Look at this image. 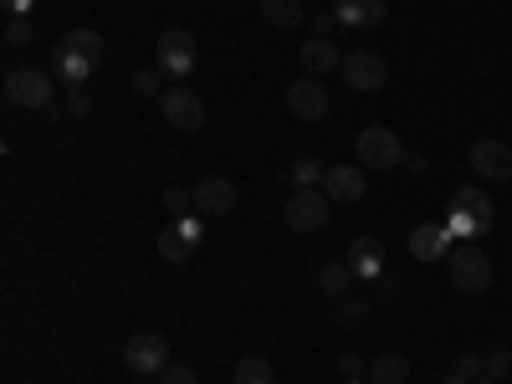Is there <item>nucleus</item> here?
<instances>
[{
	"mask_svg": "<svg viewBox=\"0 0 512 384\" xmlns=\"http://www.w3.org/2000/svg\"><path fill=\"white\" fill-rule=\"evenodd\" d=\"M472 384H502V379H487V374H482V379H472Z\"/></svg>",
	"mask_w": 512,
	"mask_h": 384,
	"instance_id": "37",
	"label": "nucleus"
},
{
	"mask_svg": "<svg viewBox=\"0 0 512 384\" xmlns=\"http://www.w3.org/2000/svg\"><path fill=\"white\" fill-rule=\"evenodd\" d=\"M405 246H410L415 262H446L451 246H456V236L446 231V221H420V226L405 236Z\"/></svg>",
	"mask_w": 512,
	"mask_h": 384,
	"instance_id": "13",
	"label": "nucleus"
},
{
	"mask_svg": "<svg viewBox=\"0 0 512 384\" xmlns=\"http://www.w3.org/2000/svg\"><path fill=\"white\" fill-rule=\"evenodd\" d=\"M200 241H205L200 216H185V221H169V226L154 236V251L164 256V262H190V256L200 251Z\"/></svg>",
	"mask_w": 512,
	"mask_h": 384,
	"instance_id": "8",
	"label": "nucleus"
},
{
	"mask_svg": "<svg viewBox=\"0 0 512 384\" xmlns=\"http://www.w3.org/2000/svg\"><path fill=\"white\" fill-rule=\"evenodd\" d=\"M6 103L21 113H47L52 108V72L41 67H11L6 72Z\"/></svg>",
	"mask_w": 512,
	"mask_h": 384,
	"instance_id": "4",
	"label": "nucleus"
},
{
	"mask_svg": "<svg viewBox=\"0 0 512 384\" xmlns=\"http://www.w3.org/2000/svg\"><path fill=\"white\" fill-rule=\"evenodd\" d=\"M333 21H338V16H333V11H318V16H313V31H328V26H333Z\"/></svg>",
	"mask_w": 512,
	"mask_h": 384,
	"instance_id": "35",
	"label": "nucleus"
},
{
	"mask_svg": "<svg viewBox=\"0 0 512 384\" xmlns=\"http://www.w3.org/2000/svg\"><path fill=\"white\" fill-rule=\"evenodd\" d=\"M308 11H303V0H262V21L267 26H277V31H287V26H297Z\"/></svg>",
	"mask_w": 512,
	"mask_h": 384,
	"instance_id": "23",
	"label": "nucleus"
},
{
	"mask_svg": "<svg viewBox=\"0 0 512 384\" xmlns=\"http://www.w3.org/2000/svg\"><path fill=\"white\" fill-rule=\"evenodd\" d=\"M323 175H328V164H323L318 154H297V159L287 164L292 190H313V185H323Z\"/></svg>",
	"mask_w": 512,
	"mask_h": 384,
	"instance_id": "20",
	"label": "nucleus"
},
{
	"mask_svg": "<svg viewBox=\"0 0 512 384\" xmlns=\"http://www.w3.org/2000/svg\"><path fill=\"white\" fill-rule=\"evenodd\" d=\"M344 384H369V379H344Z\"/></svg>",
	"mask_w": 512,
	"mask_h": 384,
	"instance_id": "38",
	"label": "nucleus"
},
{
	"mask_svg": "<svg viewBox=\"0 0 512 384\" xmlns=\"http://www.w3.org/2000/svg\"><path fill=\"white\" fill-rule=\"evenodd\" d=\"M456 374H466V379H482V354H461V359H456Z\"/></svg>",
	"mask_w": 512,
	"mask_h": 384,
	"instance_id": "33",
	"label": "nucleus"
},
{
	"mask_svg": "<svg viewBox=\"0 0 512 384\" xmlns=\"http://www.w3.org/2000/svg\"><path fill=\"white\" fill-rule=\"evenodd\" d=\"M0 6H6L11 16H31V6H36V0H0Z\"/></svg>",
	"mask_w": 512,
	"mask_h": 384,
	"instance_id": "34",
	"label": "nucleus"
},
{
	"mask_svg": "<svg viewBox=\"0 0 512 384\" xmlns=\"http://www.w3.org/2000/svg\"><path fill=\"white\" fill-rule=\"evenodd\" d=\"M349 287H354L349 262H328V267H318V292H323V297H349Z\"/></svg>",
	"mask_w": 512,
	"mask_h": 384,
	"instance_id": "24",
	"label": "nucleus"
},
{
	"mask_svg": "<svg viewBox=\"0 0 512 384\" xmlns=\"http://www.w3.org/2000/svg\"><path fill=\"white\" fill-rule=\"evenodd\" d=\"M67 113L72 118H93V93L88 88H67Z\"/></svg>",
	"mask_w": 512,
	"mask_h": 384,
	"instance_id": "28",
	"label": "nucleus"
},
{
	"mask_svg": "<svg viewBox=\"0 0 512 384\" xmlns=\"http://www.w3.org/2000/svg\"><path fill=\"white\" fill-rule=\"evenodd\" d=\"M190 195H195V216H231L236 200H241L236 180H226V175H205V180H195Z\"/></svg>",
	"mask_w": 512,
	"mask_h": 384,
	"instance_id": "12",
	"label": "nucleus"
},
{
	"mask_svg": "<svg viewBox=\"0 0 512 384\" xmlns=\"http://www.w3.org/2000/svg\"><path fill=\"white\" fill-rule=\"evenodd\" d=\"M492 221H497V210H492V200H487L477 185L451 190V210H446V231H451V236H461V241L487 236Z\"/></svg>",
	"mask_w": 512,
	"mask_h": 384,
	"instance_id": "2",
	"label": "nucleus"
},
{
	"mask_svg": "<svg viewBox=\"0 0 512 384\" xmlns=\"http://www.w3.org/2000/svg\"><path fill=\"white\" fill-rule=\"evenodd\" d=\"M159 113L169 128H180V134H195V128H205V103L190 93V88H164L159 93Z\"/></svg>",
	"mask_w": 512,
	"mask_h": 384,
	"instance_id": "9",
	"label": "nucleus"
},
{
	"mask_svg": "<svg viewBox=\"0 0 512 384\" xmlns=\"http://www.w3.org/2000/svg\"><path fill=\"white\" fill-rule=\"evenodd\" d=\"M323 195L338 200V205H359V200L369 195V190H364V164H328Z\"/></svg>",
	"mask_w": 512,
	"mask_h": 384,
	"instance_id": "15",
	"label": "nucleus"
},
{
	"mask_svg": "<svg viewBox=\"0 0 512 384\" xmlns=\"http://www.w3.org/2000/svg\"><path fill=\"white\" fill-rule=\"evenodd\" d=\"M446 272H451L456 292L482 297V292L492 287V256H487L477 241H456V246H451V256H446Z\"/></svg>",
	"mask_w": 512,
	"mask_h": 384,
	"instance_id": "3",
	"label": "nucleus"
},
{
	"mask_svg": "<svg viewBox=\"0 0 512 384\" xmlns=\"http://www.w3.org/2000/svg\"><path fill=\"white\" fill-rule=\"evenodd\" d=\"M103 57H108V41L98 31H88V26H77V31H67L52 47L47 67L67 82V88H88V77L103 67Z\"/></svg>",
	"mask_w": 512,
	"mask_h": 384,
	"instance_id": "1",
	"label": "nucleus"
},
{
	"mask_svg": "<svg viewBox=\"0 0 512 384\" xmlns=\"http://www.w3.org/2000/svg\"><path fill=\"white\" fill-rule=\"evenodd\" d=\"M466 159H472V169H477L482 180H497V185L512 180V149H507L502 139H477Z\"/></svg>",
	"mask_w": 512,
	"mask_h": 384,
	"instance_id": "16",
	"label": "nucleus"
},
{
	"mask_svg": "<svg viewBox=\"0 0 512 384\" xmlns=\"http://www.w3.org/2000/svg\"><path fill=\"white\" fill-rule=\"evenodd\" d=\"M297 62H303V72H308V77H323V72H338V67H344V52H338L328 36H313V41H303Z\"/></svg>",
	"mask_w": 512,
	"mask_h": 384,
	"instance_id": "19",
	"label": "nucleus"
},
{
	"mask_svg": "<svg viewBox=\"0 0 512 384\" xmlns=\"http://www.w3.org/2000/svg\"><path fill=\"white\" fill-rule=\"evenodd\" d=\"M333 318L344 323V328H364L369 303H364V297H333Z\"/></svg>",
	"mask_w": 512,
	"mask_h": 384,
	"instance_id": "25",
	"label": "nucleus"
},
{
	"mask_svg": "<svg viewBox=\"0 0 512 384\" xmlns=\"http://www.w3.org/2000/svg\"><path fill=\"white\" fill-rule=\"evenodd\" d=\"M31 41V16H11L6 21V47H26Z\"/></svg>",
	"mask_w": 512,
	"mask_h": 384,
	"instance_id": "29",
	"label": "nucleus"
},
{
	"mask_svg": "<svg viewBox=\"0 0 512 384\" xmlns=\"http://www.w3.org/2000/svg\"><path fill=\"white\" fill-rule=\"evenodd\" d=\"M159 384H200V379H195V369H190V364H169V369L159 374Z\"/></svg>",
	"mask_w": 512,
	"mask_h": 384,
	"instance_id": "31",
	"label": "nucleus"
},
{
	"mask_svg": "<svg viewBox=\"0 0 512 384\" xmlns=\"http://www.w3.org/2000/svg\"><path fill=\"white\" fill-rule=\"evenodd\" d=\"M287 113L297 118V123H318V118H328V88H323V77H297L292 88H287Z\"/></svg>",
	"mask_w": 512,
	"mask_h": 384,
	"instance_id": "10",
	"label": "nucleus"
},
{
	"mask_svg": "<svg viewBox=\"0 0 512 384\" xmlns=\"http://www.w3.org/2000/svg\"><path fill=\"white\" fill-rule=\"evenodd\" d=\"M333 16H338V26H349V31L384 26V16H390V0H333Z\"/></svg>",
	"mask_w": 512,
	"mask_h": 384,
	"instance_id": "17",
	"label": "nucleus"
},
{
	"mask_svg": "<svg viewBox=\"0 0 512 384\" xmlns=\"http://www.w3.org/2000/svg\"><path fill=\"white\" fill-rule=\"evenodd\" d=\"M354 154H359V164H364V169H400V164H405V149H400V139H395L384 123H369V128H359Z\"/></svg>",
	"mask_w": 512,
	"mask_h": 384,
	"instance_id": "6",
	"label": "nucleus"
},
{
	"mask_svg": "<svg viewBox=\"0 0 512 384\" xmlns=\"http://www.w3.org/2000/svg\"><path fill=\"white\" fill-rule=\"evenodd\" d=\"M164 210H169V221H185V216H195V195L180 190V185H169L164 190Z\"/></svg>",
	"mask_w": 512,
	"mask_h": 384,
	"instance_id": "26",
	"label": "nucleus"
},
{
	"mask_svg": "<svg viewBox=\"0 0 512 384\" xmlns=\"http://www.w3.org/2000/svg\"><path fill=\"white\" fill-rule=\"evenodd\" d=\"M231 384H277V369H272L262 354H246V359H236Z\"/></svg>",
	"mask_w": 512,
	"mask_h": 384,
	"instance_id": "22",
	"label": "nucleus"
},
{
	"mask_svg": "<svg viewBox=\"0 0 512 384\" xmlns=\"http://www.w3.org/2000/svg\"><path fill=\"white\" fill-rule=\"evenodd\" d=\"M344 82L354 93H379L384 82H390V67H384L379 52H349L344 57Z\"/></svg>",
	"mask_w": 512,
	"mask_h": 384,
	"instance_id": "14",
	"label": "nucleus"
},
{
	"mask_svg": "<svg viewBox=\"0 0 512 384\" xmlns=\"http://www.w3.org/2000/svg\"><path fill=\"white\" fill-rule=\"evenodd\" d=\"M200 62V47H195V31H180V26H169L159 36V47H154V67L164 77H190Z\"/></svg>",
	"mask_w": 512,
	"mask_h": 384,
	"instance_id": "5",
	"label": "nucleus"
},
{
	"mask_svg": "<svg viewBox=\"0 0 512 384\" xmlns=\"http://www.w3.org/2000/svg\"><path fill=\"white\" fill-rule=\"evenodd\" d=\"M349 272H354V282H379L384 277V241L379 236H359L349 246Z\"/></svg>",
	"mask_w": 512,
	"mask_h": 384,
	"instance_id": "18",
	"label": "nucleus"
},
{
	"mask_svg": "<svg viewBox=\"0 0 512 384\" xmlns=\"http://www.w3.org/2000/svg\"><path fill=\"white\" fill-rule=\"evenodd\" d=\"M410 379V359L405 354H379L369 359V384H405Z\"/></svg>",
	"mask_w": 512,
	"mask_h": 384,
	"instance_id": "21",
	"label": "nucleus"
},
{
	"mask_svg": "<svg viewBox=\"0 0 512 384\" xmlns=\"http://www.w3.org/2000/svg\"><path fill=\"white\" fill-rule=\"evenodd\" d=\"M441 384H472V379H466V374H456V369H451V374H441Z\"/></svg>",
	"mask_w": 512,
	"mask_h": 384,
	"instance_id": "36",
	"label": "nucleus"
},
{
	"mask_svg": "<svg viewBox=\"0 0 512 384\" xmlns=\"http://www.w3.org/2000/svg\"><path fill=\"white\" fill-rule=\"evenodd\" d=\"M338 374H344V379H369V359H359V354H338Z\"/></svg>",
	"mask_w": 512,
	"mask_h": 384,
	"instance_id": "30",
	"label": "nucleus"
},
{
	"mask_svg": "<svg viewBox=\"0 0 512 384\" xmlns=\"http://www.w3.org/2000/svg\"><path fill=\"white\" fill-rule=\"evenodd\" d=\"M159 77L164 72H154V67L149 72H134V93H159Z\"/></svg>",
	"mask_w": 512,
	"mask_h": 384,
	"instance_id": "32",
	"label": "nucleus"
},
{
	"mask_svg": "<svg viewBox=\"0 0 512 384\" xmlns=\"http://www.w3.org/2000/svg\"><path fill=\"white\" fill-rule=\"evenodd\" d=\"M123 364L134 369V374H164V369H169L164 333H134V338L123 344Z\"/></svg>",
	"mask_w": 512,
	"mask_h": 384,
	"instance_id": "11",
	"label": "nucleus"
},
{
	"mask_svg": "<svg viewBox=\"0 0 512 384\" xmlns=\"http://www.w3.org/2000/svg\"><path fill=\"white\" fill-rule=\"evenodd\" d=\"M482 374H487V379H507V374H512V354H507L502 344L487 349V354H482Z\"/></svg>",
	"mask_w": 512,
	"mask_h": 384,
	"instance_id": "27",
	"label": "nucleus"
},
{
	"mask_svg": "<svg viewBox=\"0 0 512 384\" xmlns=\"http://www.w3.org/2000/svg\"><path fill=\"white\" fill-rule=\"evenodd\" d=\"M328 210H333V200L323 195V185L292 190V195H287V210H282V221H287L292 231H323V226H328Z\"/></svg>",
	"mask_w": 512,
	"mask_h": 384,
	"instance_id": "7",
	"label": "nucleus"
}]
</instances>
